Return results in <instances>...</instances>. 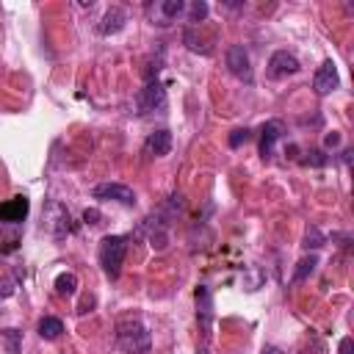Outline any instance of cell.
<instances>
[{
    "label": "cell",
    "instance_id": "obj_1",
    "mask_svg": "<svg viewBox=\"0 0 354 354\" xmlns=\"http://www.w3.org/2000/svg\"><path fill=\"white\" fill-rule=\"evenodd\" d=\"M116 346L127 354H147L152 346V337L141 321H122L116 326Z\"/></svg>",
    "mask_w": 354,
    "mask_h": 354
},
{
    "label": "cell",
    "instance_id": "obj_2",
    "mask_svg": "<svg viewBox=\"0 0 354 354\" xmlns=\"http://www.w3.org/2000/svg\"><path fill=\"white\" fill-rule=\"evenodd\" d=\"M124 254H127V238L124 235H105L100 241V266H102L105 277H111V279L119 277Z\"/></svg>",
    "mask_w": 354,
    "mask_h": 354
},
{
    "label": "cell",
    "instance_id": "obj_3",
    "mask_svg": "<svg viewBox=\"0 0 354 354\" xmlns=\"http://www.w3.org/2000/svg\"><path fill=\"white\" fill-rule=\"evenodd\" d=\"M138 113H163L166 111V88L160 80H147L144 88L136 94Z\"/></svg>",
    "mask_w": 354,
    "mask_h": 354
},
{
    "label": "cell",
    "instance_id": "obj_4",
    "mask_svg": "<svg viewBox=\"0 0 354 354\" xmlns=\"http://www.w3.org/2000/svg\"><path fill=\"white\" fill-rule=\"evenodd\" d=\"M224 61H227V69H230L238 80L252 83V64H249V53L243 50V44H230Z\"/></svg>",
    "mask_w": 354,
    "mask_h": 354
},
{
    "label": "cell",
    "instance_id": "obj_5",
    "mask_svg": "<svg viewBox=\"0 0 354 354\" xmlns=\"http://www.w3.org/2000/svg\"><path fill=\"white\" fill-rule=\"evenodd\" d=\"M94 199H105V202H119L124 207H133L136 205V194L133 188L122 185V183H100L94 188Z\"/></svg>",
    "mask_w": 354,
    "mask_h": 354
},
{
    "label": "cell",
    "instance_id": "obj_6",
    "mask_svg": "<svg viewBox=\"0 0 354 354\" xmlns=\"http://www.w3.org/2000/svg\"><path fill=\"white\" fill-rule=\"evenodd\" d=\"M299 69H301L299 58H296L293 53H288V50H277V53L268 58V77H274V80L288 77V75H296Z\"/></svg>",
    "mask_w": 354,
    "mask_h": 354
},
{
    "label": "cell",
    "instance_id": "obj_7",
    "mask_svg": "<svg viewBox=\"0 0 354 354\" xmlns=\"http://www.w3.org/2000/svg\"><path fill=\"white\" fill-rule=\"evenodd\" d=\"M337 83H340V77H337V66H335V61H332V58H326V61L318 66L315 77H313V88H315V94L326 97L329 91H335V88H337Z\"/></svg>",
    "mask_w": 354,
    "mask_h": 354
},
{
    "label": "cell",
    "instance_id": "obj_8",
    "mask_svg": "<svg viewBox=\"0 0 354 354\" xmlns=\"http://www.w3.org/2000/svg\"><path fill=\"white\" fill-rule=\"evenodd\" d=\"M196 318H199V326L205 332V337L210 335V324H213V296L205 285L196 288Z\"/></svg>",
    "mask_w": 354,
    "mask_h": 354
},
{
    "label": "cell",
    "instance_id": "obj_9",
    "mask_svg": "<svg viewBox=\"0 0 354 354\" xmlns=\"http://www.w3.org/2000/svg\"><path fill=\"white\" fill-rule=\"evenodd\" d=\"M28 210H30L28 196H14V199H8V202L0 205V221L3 224H19L28 216Z\"/></svg>",
    "mask_w": 354,
    "mask_h": 354
},
{
    "label": "cell",
    "instance_id": "obj_10",
    "mask_svg": "<svg viewBox=\"0 0 354 354\" xmlns=\"http://www.w3.org/2000/svg\"><path fill=\"white\" fill-rule=\"evenodd\" d=\"M124 22H127V11H124V8H119V6H111V8L105 11V17L100 19V25H97V33H100V36H111V33H119V30L124 28Z\"/></svg>",
    "mask_w": 354,
    "mask_h": 354
},
{
    "label": "cell",
    "instance_id": "obj_11",
    "mask_svg": "<svg viewBox=\"0 0 354 354\" xmlns=\"http://www.w3.org/2000/svg\"><path fill=\"white\" fill-rule=\"evenodd\" d=\"M282 122L279 119H271V122H266L263 124V130H260V155L263 158H271V152H274V144L282 138Z\"/></svg>",
    "mask_w": 354,
    "mask_h": 354
},
{
    "label": "cell",
    "instance_id": "obj_12",
    "mask_svg": "<svg viewBox=\"0 0 354 354\" xmlns=\"http://www.w3.org/2000/svg\"><path fill=\"white\" fill-rule=\"evenodd\" d=\"M169 149H171V133L169 130H155L144 141V152L149 158H163V155H169Z\"/></svg>",
    "mask_w": 354,
    "mask_h": 354
},
{
    "label": "cell",
    "instance_id": "obj_13",
    "mask_svg": "<svg viewBox=\"0 0 354 354\" xmlns=\"http://www.w3.org/2000/svg\"><path fill=\"white\" fill-rule=\"evenodd\" d=\"M61 332H64V324H61V318L44 315V318L39 321V335H41L44 340H55V337H58Z\"/></svg>",
    "mask_w": 354,
    "mask_h": 354
},
{
    "label": "cell",
    "instance_id": "obj_14",
    "mask_svg": "<svg viewBox=\"0 0 354 354\" xmlns=\"http://www.w3.org/2000/svg\"><path fill=\"white\" fill-rule=\"evenodd\" d=\"M0 346L6 348V354H19L22 332L19 329H0Z\"/></svg>",
    "mask_w": 354,
    "mask_h": 354
},
{
    "label": "cell",
    "instance_id": "obj_15",
    "mask_svg": "<svg viewBox=\"0 0 354 354\" xmlns=\"http://www.w3.org/2000/svg\"><path fill=\"white\" fill-rule=\"evenodd\" d=\"M158 11L163 14V22L160 25H169L171 19H177L185 11V3L183 0H163V3H158Z\"/></svg>",
    "mask_w": 354,
    "mask_h": 354
},
{
    "label": "cell",
    "instance_id": "obj_16",
    "mask_svg": "<svg viewBox=\"0 0 354 354\" xmlns=\"http://www.w3.org/2000/svg\"><path fill=\"white\" fill-rule=\"evenodd\" d=\"M315 266H318V257H315V254L299 260V263H296V271H293V277H290V282H301V279H307V277L315 271Z\"/></svg>",
    "mask_w": 354,
    "mask_h": 354
},
{
    "label": "cell",
    "instance_id": "obj_17",
    "mask_svg": "<svg viewBox=\"0 0 354 354\" xmlns=\"http://www.w3.org/2000/svg\"><path fill=\"white\" fill-rule=\"evenodd\" d=\"M75 288H77V277H75L72 271H66V274H58V277H55V290H58L61 296H72V293H75Z\"/></svg>",
    "mask_w": 354,
    "mask_h": 354
},
{
    "label": "cell",
    "instance_id": "obj_18",
    "mask_svg": "<svg viewBox=\"0 0 354 354\" xmlns=\"http://www.w3.org/2000/svg\"><path fill=\"white\" fill-rule=\"evenodd\" d=\"M205 17H207V3H205V0H194V3L188 6V17H185V19H188L191 25H196V22H202Z\"/></svg>",
    "mask_w": 354,
    "mask_h": 354
},
{
    "label": "cell",
    "instance_id": "obj_19",
    "mask_svg": "<svg viewBox=\"0 0 354 354\" xmlns=\"http://www.w3.org/2000/svg\"><path fill=\"white\" fill-rule=\"evenodd\" d=\"M326 243V238L321 235V230L318 227H307V232H304V249H321Z\"/></svg>",
    "mask_w": 354,
    "mask_h": 354
},
{
    "label": "cell",
    "instance_id": "obj_20",
    "mask_svg": "<svg viewBox=\"0 0 354 354\" xmlns=\"http://www.w3.org/2000/svg\"><path fill=\"white\" fill-rule=\"evenodd\" d=\"M252 138V130L249 127H238V130H232V136H230V147H241V144H246Z\"/></svg>",
    "mask_w": 354,
    "mask_h": 354
},
{
    "label": "cell",
    "instance_id": "obj_21",
    "mask_svg": "<svg viewBox=\"0 0 354 354\" xmlns=\"http://www.w3.org/2000/svg\"><path fill=\"white\" fill-rule=\"evenodd\" d=\"M14 288H17V282H14V279H8V277H0V299L11 296V293H14Z\"/></svg>",
    "mask_w": 354,
    "mask_h": 354
},
{
    "label": "cell",
    "instance_id": "obj_22",
    "mask_svg": "<svg viewBox=\"0 0 354 354\" xmlns=\"http://www.w3.org/2000/svg\"><path fill=\"white\" fill-rule=\"evenodd\" d=\"M304 163H313V166H324V163H326V158H324V152L313 149V152H310V158H307Z\"/></svg>",
    "mask_w": 354,
    "mask_h": 354
},
{
    "label": "cell",
    "instance_id": "obj_23",
    "mask_svg": "<svg viewBox=\"0 0 354 354\" xmlns=\"http://www.w3.org/2000/svg\"><path fill=\"white\" fill-rule=\"evenodd\" d=\"M324 144H326V147H337V144H340V133H335V130H332V133L324 138Z\"/></svg>",
    "mask_w": 354,
    "mask_h": 354
},
{
    "label": "cell",
    "instance_id": "obj_24",
    "mask_svg": "<svg viewBox=\"0 0 354 354\" xmlns=\"http://www.w3.org/2000/svg\"><path fill=\"white\" fill-rule=\"evenodd\" d=\"M340 354H351V337H343L340 340Z\"/></svg>",
    "mask_w": 354,
    "mask_h": 354
},
{
    "label": "cell",
    "instance_id": "obj_25",
    "mask_svg": "<svg viewBox=\"0 0 354 354\" xmlns=\"http://www.w3.org/2000/svg\"><path fill=\"white\" fill-rule=\"evenodd\" d=\"M263 354H282V351H279L277 346H266V348H263Z\"/></svg>",
    "mask_w": 354,
    "mask_h": 354
},
{
    "label": "cell",
    "instance_id": "obj_26",
    "mask_svg": "<svg viewBox=\"0 0 354 354\" xmlns=\"http://www.w3.org/2000/svg\"><path fill=\"white\" fill-rule=\"evenodd\" d=\"M196 354H207V348H205V346H202V348H199V351H196Z\"/></svg>",
    "mask_w": 354,
    "mask_h": 354
}]
</instances>
